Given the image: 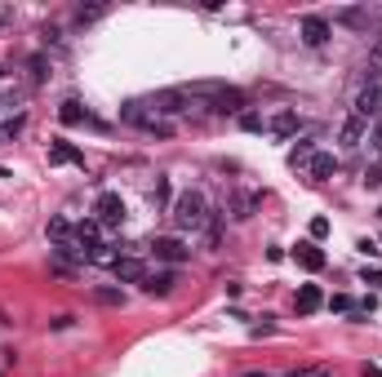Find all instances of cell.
Returning a JSON list of instances; mask_svg holds the SVG:
<instances>
[{
  "instance_id": "cell-12",
  "label": "cell",
  "mask_w": 382,
  "mask_h": 377,
  "mask_svg": "<svg viewBox=\"0 0 382 377\" xmlns=\"http://www.w3.org/2000/svg\"><path fill=\"white\" fill-rule=\"evenodd\" d=\"M49 165H76V169H85V151H76V146L72 142H54V146H49Z\"/></svg>"
},
{
  "instance_id": "cell-21",
  "label": "cell",
  "mask_w": 382,
  "mask_h": 377,
  "mask_svg": "<svg viewBox=\"0 0 382 377\" xmlns=\"http://www.w3.org/2000/svg\"><path fill=\"white\" fill-rule=\"evenodd\" d=\"M254 209H258V195H236V204H231V213L245 222V218H254Z\"/></svg>"
},
{
  "instance_id": "cell-1",
  "label": "cell",
  "mask_w": 382,
  "mask_h": 377,
  "mask_svg": "<svg viewBox=\"0 0 382 377\" xmlns=\"http://www.w3.org/2000/svg\"><path fill=\"white\" fill-rule=\"evenodd\" d=\"M174 226L178 231H201V226H209V204L201 191H182L174 200Z\"/></svg>"
},
{
  "instance_id": "cell-18",
  "label": "cell",
  "mask_w": 382,
  "mask_h": 377,
  "mask_svg": "<svg viewBox=\"0 0 382 377\" xmlns=\"http://www.w3.org/2000/svg\"><path fill=\"white\" fill-rule=\"evenodd\" d=\"M267 134L271 138H293L298 134V111H276L271 124H267Z\"/></svg>"
},
{
  "instance_id": "cell-11",
  "label": "cell",
  "mask_w": 382,
  "mask_h": 377,
  "mask_svg": "<svg viewBox=\"0 0 382 377\" xmlns=\"http://www.w3.org/2000/svg\"><path fill=\"white\" fill-rule=\"evenodd\" d=\"M120 120H125V124H134V129H147V134H152V124H156V116L147 111V103H138V98L120 107Z\"/></svg>"
},
{
  "instance_id": "cell-4",
  "label": "cell",
  "mask_w": 382,
  "mask_h": 377,
  "mask_svg": "<svg viewBox=\"0 0 382 377\" xmlns=\"http://www.w3.org/2000/svg\"><path fill=\"white\" fill-rule=\"evenodd\" d=\"M352 116H360V120L382 116V71H373V80L356 93V111H352Z\"/></svg>"
},
{
  "instance_id": "cell-34",
  "label": "cell",
  "mask_w": 382,
  "mask_h": 377,
  "mask_svg": "<svg viewBox=\"0 0 382 377\" xmlns=\"http://www.w3.org/2000/svg\"><path fill=\"white\" fill-rule=\"evenodd\" d=\"M245 377H262V373H245Z\"/></svg>"
},
{
  "instance_id": "cell-29",
  "label": "cell",
  "mask_w": 382,
  "mask_h": 377,
  "mask_svg": "<svg viewBox=\"0 0 382 377\" xmlns=\"http://www.w3.org/2000/svg\"><path fill=\"white\" fill-rule=\"evenodd\" d=\"M45 76H49V62H45L40 54H36V58H31V80H36V85H40Z\"/></svg>"
},
{
  "instance_id": "cell-32",
  "label": "cell",
  "mask_w": 382,
  "mask_h": 377,
  "mask_svg": "<svg viewBox=\"0 0 382 377\" xmlns=\"http://www.w3.org/2000/svg\"><path fill=\"white\" fill-rule=\"evenodd\" d=\"M369 62H373V71H382V36H378L373 49H369Z\"/></svg>"
},
{
  "instance_id": "cell-23",
  "label": "cell",
  "mask_w": 382,
  "mask_h": 377,
  "mask_svg": "<svg viewBox=\"0 0 382 377\" xmlns=\"http://www.w3.org/2000/svg\"><path fill=\"white\" fill-rule=\"evenodd\" d=\"M329 311H342V315H356V302L347 298V293H334V298H329Z\"/></svg>"
},
{
  "instance_id": "cell-37",
  "label": "cell",
  "mask_w": 382,
  "mask_h": 377,
  "mask_svg": "<svg viewBox=\"0 0 382 377\" xmlns=\"http://www.w3.org/2000/svg\"><path fill=\"white\" fill-rule=\"evenodd\" d=\"M0 138H5V134H0Z\"/></svg>"
},
{
  "instance_id": "cell-17",
  "label": "cell",
  "mask_w": 382,
  "mask_h": 377,
  "mask_svg": "<svg viewBox=\"0 0 382 377\" xmlns=\"http://www.w3.org/2000/svg\"><path fill=\"white\" fill-rule=\"evenodd\" d=\"M334 23H338V27H356V31H369L373 13H369V9H356V5H352V9H338V13H334Z\"/></svg>"
},
{
  "instance_id": "cell-24",
  "label": "cell",
  "mask_w": 382,
  "mask_h": 377,
  "mask_svg": "<svg viewBox=\"0 0 382 377\" xmlns=\"http://www.w3.org/2000/svg\"><path fill=\"white\" fill-rule=\"evenodd\" d=\"M103 13H107L103 5H89V9H85V5H80V9H76V23H80V27H85V23H94V18H103Z\"/></svg>"
},
{
  "instance_id": "cell-26",
  "label": "cell",
  "mask_w": 382,
  "mask_h": 377,
  "mask_svg": "<svg viewBox=\"0 0 382 377\" xmlns=\"http://www.w3.org/2000/svg\"><path fill=\"white\" fill-rule=\"evenodd\" d=\"M98 302H103V306H120L125 293H120V289H98Z\"/></svg>"
},
{
  "instance_id": "cell-8",
  "label": "cell",
  "mask_w": 382,
  "mask_h": 377,
  "mask_svg": "<svg viewBox=\"0 0 382 377\" xmlns=\"http://www.w3.org/2000/svg\"><path fill=\"white\" fill-rule=\"evenodd\" d=\"M293 257H298V267H303V271H325V249H320V244H315V240H303V244H298V249H293Z\"/></svg>"
},
{
  "instance_id": "cell-22",
  "label": "cell",
  "mask_w": 382,
  "mask_h": 377,
  "mask_svg": "<svg viewBox=\"0 0 382 377\" xmlns=\"http://www.w3.org/2000/svg\"><path fill=\"white\" fill-rule=\"evenodd\" d=\"M240 129L245 134H262V116L258 111H240Z\"/></svg>"
},
{
  "instance_id": "cell-3",
  "label": "cell",
  "mask_w": 382,
  "mask_h": 377,
  "mask_svg": "<svg viewBox=\"0 0 382 377\" xmlns=\"http://www.w3.org/2000/svg\"><path fill=\"white\" fill-rule=\"evenodd\" d=\"M205 107L213 111V116H240V111L249 107V98H245V89H236V85H223L213 98H205Z\"/></svg>"
},
{
  "instance_id": "cell-2",
  "label": "cell",
  "mask_w": 382,
  "mask_h": 377,
  "mask_svg": "<svg viewBox=\"0 0 382 377\" xmlns=\"http://www.w3.org/2000/svg\"><path fill=\"white\" fill-rule=\"evenodd\" d=\"M191 107H201V103H196L187 89H160V93L147 98V111H152L156 120L160 116H182V111H191Z\"/></svg>"
},
{
  "instance_id": "cell-36",
  "label": "cell",
  "mask_w": 382,
  "mask_h": 377,
  "mask_svg": "<svg viewBox=\"0 0 382 377\" xmlns=\"http://www.w3.org/2000/svg\"><path fill=\"white\" fill-rule=\"evenodd\" d=\"M0 27H5V23H0Z\"/></svg>"
},
{
  "instance_id": "cell-30",
  "label": "cell",
  "mask_w": 382,
  "mask_h": 377,
  "mask_svg": "<svg viewBox=\"0 0 382 377\" xmlns=\"http://www.w3.org/2000/svg\"><path fill=\"white\" fill-rule=\"evenodd\" d=\"M329 236V218H311V240H325Z\"/></svg>"
},
{
  "instance_id": "cell-35",
  "label": "cell",
  "mask_w": 382,
  "mask_h": 377,
  "mask_svg": "<svg viewBox=\"0 0 382 377\" xmlns=\"http://www.w3.org/2000/svg\"><path fill=\"white\" fill-rule=\"evenodd\" d=\"M0 76H9V71H5V67H0Z\"/></svg>"
},
{
  "instance_id": "cell-6",
  "label": "cell",
  "mask_w": 382,
  "mask_h": 377,
  "mask_svg": "<svg viewBox=\"0 0 382 377\" xmlns=\"http://www.w3.org/2000/svg\"><path fill=\"white\" fill-rule=\"evenodd\" d=\"M152 253H156V262H169V267H178V262L191 257V249H187V244H182L178 236H160V240H152Z\"/></svg>"
},
{
  "instance_id": "cell-28",
  "label": "cell",
  "mask_w": 382,
  "mask_h": 377,
  "mask_svg": "<svg viewBox=\"0 0 382 377\" xmlns=\"http://www.w3.org/2000/svg\"><path fill=\"white\" fill-rule=\"evenodd\" d=\"M23 124H27V116H13V120H5V124H0V134H5V138H13V134H23Z\"/></svg>"
},
{
  "instance_id": "cell-19",
  "label": "cell",
  "mask_w": 382,
  "mask_h": 377,
  "mask_svg": "<svg viewBox=\"0 0 382 377\" xmlns=\"http://www.w3.org/2000/svg\"><path fill=\"white\" fill-rule=\"evenodd\" d=\"M311 156H315V138H303V142H298L293 151H289V169H307Z\"/></svg>"
},
{
  "instance_id": "cell-25",
  "label": "cell",
  "mask_w": 382,
  "mask_h": 377,
  "mask_svg": "<svg viewBox=\"0 0 382 377\" xmlns=\"http://www.w3.org/2000/svg\"><path fill=\"white\" fill-rule=\"evenodd\" d=\"M67 231H72V226L62 222V218H49V236H54L58 244H67Z\"/></svg>"
},
{
  "instance_id": "cell-13",
  "label": "cell",
  "mask_w": 382,
  "mask_h": 377,
  "mask_svg": "<svg viewBox=\"0 0 382 377\" xmlns=\"http://www.w3.org/2000/svg\"><path fill=\"white\" fill-rule=\"evenodd\" d=\"M364 134H369V120L347 116V120H342V129H338V142H342V146H360V142H364Z\"/></svg>"
},
{
  "instance_id": "cell-10",
  "label": "cell",
  "mask_w": 382,
  "mask_h": 377,
  "mask_svg": "<svg viewBox=\"0 0 382 377\" xmlns=\"http://www.w3.org/2000/svg\"><path fill=\"white\" fill-rule=\"evenodd\" d=\"M298 31H303V40H307L311 49H320V45L329 40V18H320V13H307Z\"/></svg>"
},
{
  "instance_id": "cell-20",
  "label": "cell",
  "mask_w": 382,
  "mask_h": 377,
  "mask_svg": "<svg viewBox=\"0 0 382 377\" xmlns=\"http://www.w3.org/2000/svg\"><path fill=\"white\" fill-rule=\"evenodd\" d=\"M169 200H174L169 178H156V187H152V204H156V209H169Z\"/></svg>"
},
{
  "instance_id": "cell-27",
  "label": "cell",
  "mask_w": 382,
  "mask_h": 377,
  "mask_svg": "<svg viewBox=\"0 0 382 377\" xmlns=\"http://www.w3.org/2000/svg\"><path fill=\"white\" fill-rule=\"evenodd\" d=\"M364 187H369V191H378V187H382V160H378L373 169H364Z\"/></svg>"
},
{
  "instance_id": "cell-14",
  "label": "cell",
  "mask_w": 382,
  "mask_h": 377,
  "mask_svg": "<svg viewBox=\"0 0 382 377\" xmlns=\"http://www.w3.org/2000/svg\"><path fill=\"white\" fill-rule=\"evenodd\" d=\"M174 284H178L174 271H156V275H147V280H142V293H152V298H169Z\"/></svg>"
},
{
  "instance_id": "cell-7",
  "label": "cell",
  "mask_w": 382,
  "mask_h": 377,
  "mask_svg": "<svg viewBox=\"0 0 382 377\" xmlns=\"http://www.w3.org/2000/svg\"><path fill=\"white\" fill-rule=\"evenodd\" d=\"M58 120L67 124V129H76V124H94V129H103V120H94V116H89V107L80 103V98H67V103L58 107Z\"/></svg>"
},
{
  "instance_id": "cell-5",
  "label": "cell",
  "mask_w": 382,
  "mask_h": 377,
  "mask_svg": "<svg viewBox=\"0 0 382 377\" xmlns=\"http://www.w3.org/2000/svg\"><path fill=\"white\" fill-rule=\"evenodd\" d=\"M94 218H98V226H120L125 222V200L116 191H103L94 200Z\"/></svg>"
},
{
  "instance_id": "cell-9",
  "label": "cell",
  "mask_w": 382,
  "mask_h": 377,
  "mask_svg": "<svg viewBox=\"0 0 382 377\" xmlns=\"http://www.w3.org/2000/svg\"><path fill=\"white\" fill-rule=\"evenodd\" d=\"M111 275H116L120 284H142V280H147V271H142L138 257H111Z\"/></svg>"
},
{
  "instance_id": "cell-31",
  "label": "cell",
  "mask_w": 382,
  "mask_h": 377,
  "mask_svg": "<svg viewBox=\"0 0 382 377\" xmlns=\"http://www.w3.org/2000/svg\"><path fill=\"white\" fill-rule=\"evenodd\" d=\"M369 142H373V151L382 156V116L373 120V129H369Z\"/></svg>"
},
{
  "instance_id": "cell-16",
  "label": "cell",
  "mask_w": 382,
  "mask_h": 377,
  "mask_svg": "<svg viewBox=\"0 0 382 377\" xmlns=\"http://www.w3.org/2000/svg\"><path fill=\"white\" fill-rule=\"evenodd\" d=\"M307 173H311V182H329V178L338 173V160H334V156H325V151H315V156H311V165H307Z\"/></svg>"
},
{
  "instance_id": "cell-33",
  "label": "cell",
  "mask_w": 382,
  "mask_h": 377,
  "mask_svg": "<svg viewBox=\"0 0 382 377\" xmlns=\"http://www.w3.org/2000/svg\"><path fill=\"white\" fill-rule=\"evenodd\" d=\"M364 373H369V377H382V369H378V364H364Z\"/></svg>"
},
{
  "instance_id": "cell-15",
  "label": "cell",
  "mask_w": 382,
  "mask_h": 377,
  "mask_svg": "<svg viewBox=\"0 0 382 377\" xmlns=\"http://www.w3.org/2000/svg\"><path fill=\"white\" fill-rule=\"evenodd\" d=\"M293 306H298V315H311V311H320V306H325L320 284H303V289H298V298H293Z\"/></svg>"
}]
</instances>
